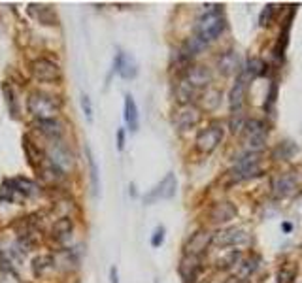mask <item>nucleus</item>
Instances as JSON below:
<instances>
[{
    "label": "nucleus",
    "instance_id": "obj_10",
    "mask_svg": "<svg viewBox=\"0 0 302 283\" xmlns=\"http://www.w3.org/2000/svg\"><path fill=\"white\" fill-rule=\"evenodd\" d=\"M296 187H298V176L296 174H281V176L274 178V181H272V195L276 198H285L289 195H293Z\"/></svg>",
    "mask_w": 302,
    "mask_h": 283
},
{
    "label": "nucleus",
    "instance_id": "obj_12",
    "mask_svg": "<svg viewBox=\"0 0 302 283\" xmlns=\"http://www.w3.org/2000/svg\"><path fill=\"white\" fill-rule=\"evenodd\" d=\"M212 238H214V234H212V232H208V230H204V228L196 230V232H194V234L189 238V242H187L185 255H194V257H200L202 253L208 249V245L212 244Z\"/></svg>",
    "mask_w": 302,
    "mask_h": 283
},
{
    "label": "nucleus",
    "instance_id": "obj_16",
    "mask_svg": "<svg viewBox=\"0 0 302 283\" xmlns=\"http://www.w3.org/2000/svg\"><path fill=\"white\" fill-rule=\"evenodd\" d=\"M200 257H194V255H185L181 262H179V274L183 277L185 283H193L198 277L200 272Z\"/></svg>",
    "mask_w": 302,
    "mask_h": 283
},
{
    "label": "nucleus",
    "instance_id": "obj_21",
    "mask_svg": "<svg viewBox=\"0 0 302 283\" xmlns=\"http://www.w3.org/2000/svg\"><path fill=\"white\" fill-rule=\"evenodd\" d=\"M36 126H38V130L44 136H47L49 140H61L62 132H64V126H62L61 121H57V119H44V121H36Z\"/></svg>",
    "mask_w": 302,
    "mask_h": 283
},
{
    "label": "nucleus",
    "instance_id": "obj_18",
    "mask_svg": "<svg viewBox=\"0 0 302 283\" xmlns=\"http://www.w3.org/2000/svg\"><path fill=\"white\" fill-rule=\"evenodd\" d=\"M246 79L238 78V81L234 83V87L231 89V94H229V104H231V113H240L244 111V102H246Z\"/></svg>",
    "mask_w": 302,
    "mask_h": 283
},
{
    "label": "nucleus",
    "instance_id": "obj_23",
    "mask_svg": "<svg viewBox=\"0 0 302 283\" xmlns=\"http://www.w3.org/2000/svg\"><path fill=\"white\" fill-rule=\"evenodd\" d=\"M125 123L129 125L132 132L138 130V108L131 94H125Z\"/></svg>",
    "mask_w": 302,
    "mask_h": 283
},
{
    "label": "nucleus",
    "instance_id": "obj_8",
    "mask_svg": "<svg viewBox=\"0 0 302 283\" xmlns=\"http://www.w3.org/2000/svg\"><path fill=\"white\" fill-rule=\"evenodd\" d=\"M49 163L62 172H66L74 166V155L68 150V146H64L61 140H53L51 148H49Z\"/></svg>",
    "mask_w": 302,
    "mask_h": 283
},
{
    "label": "nucleus",
    "instance_id": "obj_36",
    "mask_svg": "<svg viewBox=\"0 0 302 283\" xmlns=\"http://www.w3.org/2000/svg\"><path fill=\"white\" fill-rule=\"evenodd\" d=\"M244 125H246V115H244V111H240V113H231V132L233 134L242 132Z\"/></svg>",
    "mask_w": 302,
    "mask_h": 283
},
{
    "label": "nucleus",
    "instance_id": "obj_3",
    "mask_svg": "<svg viewBox=\"0 0 302 283\" xmlns=\"http://www.w3.org/2000/svg\"><path fill=\"white\" fill-rule=\"evenodd\" d=\"M268 126L261 119H246V125L242 128V142L244 148L251 153H259L266 144Z\"/></svg>",
    "mask_w": 302,
    "mask_h": 283
},
{
    "label": "nucleus",
    "instance_id": "obj_25",
    "mask_svg": "<svg viewBox=\"0 0 302 283\" xmlns=\"http://www.w3.org/2000/svg\"><path fill=\"white\" fill-rule=\"evenodd\" d=\"M266 74V64H264L263 59H259V57H251L246 64V68H244V74H242V78L246 79H255L259 76H263Z\"/></svg>",
    "mask_w": 302,
    "mask_h": 283
},
{
    "label": "nucleus",
    "instance_id": "obj_1",
    "mask_svg": "<svg viewBox=\"0 0 302 283\" xmlns=\"http://www.w3.org/2000/svg\"><path fill=\"white\" fill-rule=\"evenodd\" d=\"M27 108H29V113H31L36 121L55 119V115H57L62 108V100L59 96H55V94L34 91V93L29 94Z\"/></svg>",
    "mask_w": 302,
    "mask_h": 283
},
{
    "label": "nucleus",
    "instance_id": "obj_42",
    "mask_svg": "<svg viewBox=\"0 0 302 283\" xmlns=\"http://www.w3.org/2000/svg\"><path fill=\"white\" fill-rule=\"evenodd\" d=\"M281 228H283V230H285V232H289V230H291V223H283V225H281Z\"/></svg>",
    "mask_w": 302,
    "mask_h": 283
},
{
    "label": "nucleus",
    "instance_id": "obj_38",
    "mask_svg": "<svg viewBox=\"0 0 302 283\" xmlns=\"http://www.w3.org/2000/svg\"><path fill=\"white\" fill-rule=\"evenodd\" d=\"M164 242V227H157L153 230V236H151V245L153 247H161Z\"/></svg>",
    "mask_w": 302,
    "mask_h": 283
},
{
    "label": "nucleus",
    "instance_id": "obj_20",
    "mask_svg": "<svg viewBox=\"0 0 302 283\" xmlns=\"http://www.w3.org/2000/svg\"><path fill=\"white\" fill-rule=\"evenodd\" d=\"M72 230H74V223L70 217H61L53 223L51 227V236L57 242H68L72 238Z\"/></svg>",
    "mask_w": 302,
    "mask_h": 283
},
{
    "label": "nucleus",
    "instance_id": "obj_4",
    "mask_svg": "<svg viewBox=\"0 0 302 283\" xmlns=\"http://www.w3.org/2000/svg\"><path fill=\"white\" fill-rule=\"evenodd\" d=\"M261 174V163H259V153H248L236 161V165L227 172L231 183H240V181L257 178Z\"/></svg>",
    "mask_w": 302,
    "mask_h": 283
},
{
    "label": "nucleus",
    "instance_id": "obj_31",
    "mask_svg": "<svg viewBox=\"0 0 302 283\" xmlns=\"http://www.w3.org/2000/svg\"><path fill=\"white\" fill-rule=\"evenodd\" d=\"M40 176H42V180L46 181V183H57V181H61L64 178V172L49 163V165L40 170Z\"/></svg>",
    "mask_w": 302,
    "mask_h": 283
},
{
    "label": "nucleus",
    "instance_id": "obj_37",
    "mask_svg": "<svg viewBox=\"0 0 302 283\" xmlns=\"http://www.w3.org/2000/svg\"><path fill=\"white\" fill-rule=\"evenodd\" d=\"M240 259V251H233L231 255H227L223 260H219V268H231L234 266Z\"/></svg>",
    "mask_w": 302,
    "mask_h": 283
},
{
    "label": "nucleus",
    "instance_id": "obj_43",
    "mask_svg": "<svg viewBox=\"0 0 302 283\" xmlns=\"http://www.w3.org/2000/svg\"><path fill=\"white\" fill-rule=\"evenodd\" d=\"M155 283H159V281H157V279H155Z\"/></svg>",
    "mask_w": 302,
    "mask_h": 283
},
{
    "label": "nucleus",
    "instance_id": "obj_19",
    "mask_svg": "<svg viewBox=\"0 0 302 283\" xmlns=\"http://www.w3.org/2000/svg\"><path fill=\"white\" fill-rule=\"evenodd\" d=\"M29 14L42 25H57V21H59L55 10L51 6H44V4H31L29 6Z\"/></svg>",
    "mask_w": 302,
    "mask_h": 283
},
{
    "label": "nucleus",
    "instance_id": "obj_6",
    "mask_svg": "<svg viewBox=\"0 0 302 283\" xmlns=\"http://www.w3.org/2000/svg\"><path fill=\"white\" fill-rule=\"evenodd\" d=\"M176 187H178V181H176V176L174 174H166L164 180H161V183L157 185L155 189H151L144 197V202L146 204H155L159 200H168L176 195Z\"/></svg>",
    "mask_w": 302,
    "mask_h": 283
},
{
    "label": "nucleus",
    "instance_id": "obj_9",
    "mask_svg": "<svg viewBox=\"0 0 302 283\" xmlns=\"http://www.w3.org/2000/svg\"><path fill=\"white\" fill-rule=\"evenodd\" d=\"M32 76L40 81H59L61 79V68L49 61V59H36L31 63Z\"/></svg>",
    "mask_w": 302,
    "mask_h": 283
},
{
    "label": "nucleus",
    "instance_id": "obj_30",
    "mask_svg": "<svg viewBox=\"0 0 302 283\" xmlns=\"http://www.w3.org/2000/svg\"><path fill=\"white\" fill-rule=\"evenodd\" d=\"M23 148H25L27 157H29V163H31V166H40V165H42L44 155H42V151H40L38 148L34 146V144H31L29 136H25V138H23Z\"/></svg>",
    "mask_w": 302,
    "mask_h": 283
},
{
    "label": "nucleus",
    "instance_id": "obj_11",
    "mask_svg": "<svg viewBox=\"0 0 302 283\" xmlns=\"http://www.w3.org/2000/svg\"><path fill=\"white\" fill-rule=\"evenodd\" d=\"M198 121H200V110L196 106H193V104L183 106L174 115V125H176L178 130H189V128L198 125Z\"/></svg>",
    "mask_w": 302,
    "mask_h": 283
},
{
    "label": "nucleus",
    "instance_id": "obj_14",
    "mask_svg": "<svg viewBox=\"0 0 302 283\" xmlns=\"http://www.w3.org/2000/svg\"><path fill=\"white\" fill-rule=\"evenodd\" d=\"M114 70L123 79H132L136 78V74H138V64H136V61L129 53L119 51L116 57V63H114Z\"/></svg>",
    "mask_w": 302,
    "mask_h": 283
},
{
    "label": "nucleus",
    "instance_id": "obj_39",
    "mask_svg": "<svg viewBox=\"0 0 302 283\" xmlns=\"http://www.w3.org/2000/svg\"><path fill=\"white\" fill-rule=\"evenodd\" d=\"M81 108H83V113H85L87 121H91V119H93V110H91V100H89L87 94L81 96Z\"/></svg>",
    "mask_w": 302,
    "mask_h": 283
},
{
    "label": "nucleus",
    "instance_id": "obj_22",
    "mask_svg": "<svg viewBox=\"0 0 302 283\" xmlns=\"http://www.w3.org/2000/svg\"><path fill=\"white\" fill-rule=\"evenodd\" d=\"M55 266H57V262H55L53 255H38L32 260V274L42 277V275L49 274Z\"/></svg>",
    "mask_w": 302,
    "mask_h": 283
},
{
    "label": "nucleus",
    "instance_id": "obj_17",
    "mask_svg": "<svg viewBox=\"0 0 302 283\" xmlns=\"http://www.w3.org/2000/svg\"><path fill=\"white\" fill-rule=\"evenodd\" d=\"M240 70V55L236 51H225L217 59V72L221 76H233Z\"/></svg>",
    "mask_w": 302,
    "mask_h": 283
},
{
    "label": "nucleus",
    "instance_id": "obj_35",
    "mask_svg": "<svg viewBox=\"0 0 302 283\" xmlns=\"http://www.w3.org/2000/svg\"><path fill=\"white\" fill-rule=\"evenodd\" d=\"M274 12H276V6L274 4H266L261 12V16H259V25L261 27H268L272 23V19H274Z\"/></svg>",
    "mask_w": 302,
    "mask_h": 283
},
{
    "label": "nucleus",
    "instance_id": "obj_32",
    "mask_svg": "<svg viewBox=\"0 0 302 283\" xmlns=\"http://www.w3.org/2000/svg\"><path fill=\"white\" fill-rule=\"evenodd\" d=\"M294 277H296V266L293 262L281 264V268L278 270V283H293Z\"/></svg>",
    "mask_w": 302,
    "mask_h": 283
},
{
    "label": "nucleus",
    "instance_id": "obj_24",
    "mask_svg": "<svg viewBox=\"0 0 302 283\" xmlns=\"http://www.w3.org/2000/svg\"><path fill=\"white\" fill-rule=\"evenodd\" d=\"M208 46L206 42L202 38H198V36H193V38H189L183 44V47H181V51H179V55L183 57V59H187V61H191L194 55H198L204 47Z\"/></svg>",
    "mask_w": 302,
    "mask_h": 283
},
{
    "label": "nucleus",
    "instance_id": "obj_2",
    "mask_svg": "<svg viewBox=\"0 0 302 283\" xmlns=\"http://www.w3.org/2000/svg\"><path fill=\"white\" fill-rule=\"evenodd\" d=\"M196 36L202 38L206 44L221 36V32L225 31V17L221 14L219 6H216L214 10H208L204 16L196 21Z\"/></svg>",
    "mask_w": 302,
    "mask_h": 283
},
{
    "label": "nucleus",
    "instance_id": "obj_28",
    "mask_svg": "<svg viewBox=\"0 0 302 283\" xmlns=\"http://www.w3.org/2000/svg\"><path fill=\"white\" fill-rule=\"evenodd\" d=\"M294 151H296V146L293 142H281L272 151V159L274 161H289L294 155Z\"/></svg>",
    "mask_w": 302,
    "mask_h": 283
},
{
    "label": "nucleus",
    "instance_id": "obj_41",
    "mask_svg": "<svg viewBox=\"0 0 302 283\" xmlns=\"http://www.w3.org/2000/svg\"><path fill=\"white\" fill-rule=\"evenodd\" d=\"M110 281L112 283H119V274H117V266L110 268Z\"/></svg>",
    "mask_w": 302,
    "mask_h": 283
},
{
    "label": "nucleus",
    "instance_id": "obj_5",
    "mask_svg": "<svg viewBox=\"0 0 302 283\" xmlns=\"http://www.w3.org/2000/svg\"><path fill=\"white\" fill-rule=\"evenodd\" d=\"M221 140H223V126L219 123H212L208 128H204L196 134L194 146L200 153H212L221 144Z\"/></svg>",
    "mask_w": 302,
    "mask_h": 283
},
{
    "label": "nucleus",
    "instance_id": "obj_7",
    "mask_svg": "<svg viewBox=\"0 0 302 283\" xmlns=\"http://www.w3.org/2000/svg\"><path fill=\"white\" fill-rule=\"evenodd\" d=\"M249 240V236L246 230L242 228H223V230H217L214 238H212V244L217 247H233V245H242Z\"/></svg>",
    "mask_w": 302,
    "mask_h": 283
},
{
    "label": "nucleus",
    "instance_id": "obj_15",
    "mask_svg": "<svg viewBox=\"0 0 302 283\" xmlns=\"http://www.w3.org/2000/svg\"><path fill=\"white\" fill-rule=\"evenodd\" d=\"M185 81H189L194 89H200V87H208L212 83V72H210L208 66H202V64H196V66H191L187 68L185 74Z\"/></svg>",
    "mask_w": 302,
    "mask_h": 283
},
{
    "label": "nucleus",
    "instance_id": "obj_33",
    "mask_svg": "<svg viewBox=\"0 0 302 283\" xmlns=\"http://www.w3.org/2000/svg\"><path fill=\"white\" fill-rule=\"evenodd\" d=\"M2 94H4V98H6L10 113H12L14 117H17V115H19V108H17V102H16V93H14V89L10 87V83H4V85H2Z\"/></svg>",
    "mask_w": 302,
    "mask_h": 283
},
{
    "label": "nucleus",
    "instance_id": "obj_26",
    "mask_svg": "<svg viewBox=\"0 0 302 283\" xmlns=\"http://www.w3.org/2000/svg\"><path fill=\"white\" fill-rule=\"evenodd\" d=\"M194 94H196V89H194L189 81H185V79H181L178 85H176V98H178V102L183 104V106H189V104H191Z\"/></svg>",
    "mask_w": 302,
    "mask_h": 283
},
{
    "label": "nucleus",
    "instance_id": "obj_13",
    "mask_svg": "<svg viewBox=\"0 0 302 283\" xmlns=\"http://www.w3.org/2000/svg\"><path fill=\"white\" fill-rule=\"evenodd\" d=\"M236 206L229 200H221V202H216L210 210V221L216 223V225H221V223H229L231 219L236 217Z\"/></svg>",
    "mask_w": 302,
    "mask_h": 283
},
{
    "label": "nucleus",
    "instance_id": "obj_40",
    "mask_svg": "<svg viewBox=\"0 0 302 283\" xmlns=\"http://www.w3.org/2000/svg\"><path fill=\"white\" fill-rule=\"evenodd\" d=\"M125 148V128H119L117 130V150L123 151Z\"/></svg>",
    "mask_w": 302,
    "mask_h": 283
},
{
    "label": "nucleus",
    "instance_id": "obj_34",
    "mask_svg": "<svg viewBox=\"0 0 302 283\" xmlns=\"http://www.w3.org/2000/svg\"><path fill=\"white\" fill-rule=\"evenodd\" d=\"M219 98H221V93L217 89H208L206 94H204V106H206V110H216L217 104H219Z\"/></svg>",
    "mask_w": 302,
    "mask_h": 283
},
{
    "label": "nucleus",
    "instance_id": "obj_29",
    "mask_svg": "<svg viewBox=\"0 0 302 283\" xmlns=\"http://www.w3.org/2000/svg\"><path fill=\"white\" fill-rule=\"evenodd\" d=\"M85 153H87V163H89V172H91V181H93V193L98 197L100 195V176H98V165H96V161H94L93 153L89 148H85Z\"/></svg>",
    "mask_w": 302,
    "mask_h": 283
},
{
    "label": "nucleus",
    "instance_id": "obj_27",
    "mask_svg": "<svg viewBox=\"0 0 302 283\" xmlns=\"http://www.w3.org/2000/svg\"><path fill=\"white\" fill-rule=\"evenodd\" d=\"M12 185L16 187V191L21 197H36L38 195V185L27 178H16V180H12Z\"/></svg>",
    "mask_w": 302,
    "mask_h": 283
}]
</instances>
